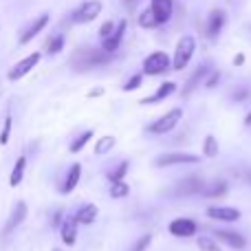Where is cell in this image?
<instances>
[{"label":"cell","instance_id":"1","mask_svg":"<svg viewBox=\"0 0 251 251\" xmlns=\"http://www.w3.org/2000/svg\"><path fill=\"white\" fill-rule=\"evenodd\" d=\"M113 62V55L101 49H82L73 55V66L75 71H91V69H100Z\"/></svg>","mask_w":251,"mask_h":251},{"label":"cell","instance_id":"2","mask_svg":"<svg viewBox=\"0 0 251 251\" xmlns=\"http://www.w3.org/2000/svg\"><path fill=\"white\" fill-rule=\"evenodd\" d=\"M181 122H183V108L176 106V108H170L168 113H163L161 117H156L152 124H148L146 134H150V137H165V134L172 132Z\"/></svg>","mask_w":251,"mask_h":251},{"label":"cell","instance_id":"3","mask_svg":"<svg viewBox=\"0 0 251 251\" xmlns=\"http://www.w3.org/2000/svg\"><path fill=\"white\" fill-rule=\"evenodd\" d=\"M168 71H172V57L165 51L148 53L141 62V73L148 75V77H159V75H165Z\"/></svg>","mask_w":251,"mask_h":251},{"label":"cell","instance_id":"4","mask_svg":"<svg viewBox=\"0 0 251 251\" xmlns=\"http://www.w3.org/2000/svg\"><path fill=\"white\" fill-rule=\"evenodd\" d=\"M201 163L199 154L192 152H181V150H172V152H161L159 156H154L152 165L156 170H165V168H176V165H196Z\"/></svg>","mask_w":251,"mask_h":251},{"label":"cell","instance_id":"5","mask_svg":"<svg viewBox=\"0 0 251 251\" xmlns=\"http://www.w3.org/2000/svg\"><path fill=\"white\" fill-rule=\"evenodd\" d=\"M205 185H207V181H205L203 176H199V174H190V176L181 178L178 183H174L165 194L174 196V199H181V196H201L203 190H205Z\"/></svg>","mask_w":251,"mask_h":251},{"label":"cell","instance_id":"6","mask_svg":"<svg viewBox=\"0 0 251 251\" xmlns=\"http://www.w3.org/2000/svg\"><path fill=\"white\" fill-rule=\"evenodd\" d=\"M194 53H196V38L194 35H183V38H178L176 47H174V55H172V71L187 69V64L192 62Z\"/></svg>","mask_w":251,"mask_h":251},{"label":"cell","instance_id":"7","mask_svg":"<svg viewBox=\"0 0 251 251\" xmlns=\"http://www.w3.org/2000/svg\"><path fill=\"white\" fill-rule=\"evenodd\" d=\"M168 234L172 238L178 240H187V238H196L199 236V223L194 218H187V216H178L172 218L168 223Z\"/></svg>","mask_w":251,"mask_h":251},{"label":"cell","instance_id":"8","mask_svg":"<svg viewBox=\"0 0 251 251\" xmlns=\"http://www.w3.org/2000/svg\"><path fill=\"white\" fill-rule=\"evenodd\" d=\"M205 216L214 223L231 225V223L243 221V209L234 207V205H209V207L205 209Z\"/></svg>","mask_w":251,"mask_h":251},{"label":"cell","instance_id":"9","mask_svg":"<svg viewBox=\"0 0 251 251\" xmlns=\"http://www.w3.org/2000/svg\"><path fill=\"white\" fill-rule=\"evenodd\" d=\"M104 11V2L101 0H84L77 9L73 11V22L75 25H88L95 22Z\"/></svg>","mask_w":251,"mask_h":251},{"label":"cell","instance_id":"10","mask_svg":"<svg viewBox=\"0 0 251 251\" xmlns=\"http://www.w3.org/2000/svg\"><path fill=\"white\" fill-rule=\"evenodd\" d=\"M40 60H42V53H40V51L29 53V55H26V57H22V60H18L16 64H13L11 69H9L7 79H9V82H18V79L26 77V75H29L31 71H33L35 66L40 64Z\"/></svg>","mask_w":251,"mask_h":251},{"label":"cell","instance_id":"11","mask_svg":"<svg viewBox=\"0 0 251 251\" xmlns=\"http://www.w3.org/2000/svg\"><path fill=\"white\" fill-rule=\"evenodd\" d=\"M214 240L221 245H225V247L234 249V251H245L247 249V238H245V234H240V231L236 229H227V227H218V229L212 231Z\"/></svg>","mask_w":251,"mask_h":251},{"label":"cell","instance_id":"12","mask_svg":"<svg viewBox=\"0 0 251 251\" xmlns=\"http://www.w3.org/2000/svg\"><path fill=\"white\" fill-rule=\"evenodd\" d=\"M49 22H51V16H49V13H40V16L35 18V20L31 22V25L26 26V29L20 33V38H18V42H20L22 47H25V44H29L31 40H33V38H38V35L42 33L44 29H47V26H49Z\"/></svg>","mask_w":251,"mask_h":251},{"label":"cell","instance_id":"13","mask_svg":"<svg viewBox=\"0 0 251 251\" xmlns=\"http://www.w3.org/2000/svg\"><path fill=\"white\" fill-rule=\"evenodd\" d=\"M126 29H128V20H119L113 33H110L106 40H101V51H106V53H110V55H115V53L119 51V47H122V42H124Z\"/></svg>","mask_w":251,"mask_h":251},{"label":"cell","instance_id":"14","mask_svg":"<svg viewBox=\"0 0 251 251\" xmlns=\"http://www.w3.org/2000/svg\"><path fill=\"white\" fill-rule=\"evenodd\" d=\"M150 11L156 18V25H168L174 16V0H150Z\"/></svg>","mask_w":251,"mask_h":251},{"label":"cell","instance_id":"15","mask_svg":"<svg viewBox=\"0 0 251 251\" xmlns=\"http://www.w3.org/2000/svg\"><path fill=\"white\" fill-rule=\"evenodd\" d=\"M174 93H176V82H163L159 88H156L152 95L143 97V100H139V104L141 106H154V104H161V101H165L168 97H172Z\"/></svg>","mask_w":251,"mask_h":251},{"label":"cell","instance_id":"16","mask_svg":"<svg viewBox=\"0 0 251 251\" xmlns=\"http://www.w3.org/2000/svg\"><path fill=\"white\" fill-rule=\"evenodd\" d=\"M77 229H79V225H77L73 214L64 216V221H62V225L57 231H60V238L66 247H75V243H77Z\"/></svg>","mask_w":251,"mask_h":251},{"label":"cell","instance_id":"17","mask_svg":"<svg viewBox=\"0 0 251 251\" xmlns=\"http://www.w3.org/2000/svg\"><path fill=\"white\" fill-rule=\"evenodd\" d=\"M209 71H212V66H209V64H201L199 69H196L194 73L187 77L185 86H183V91H181V97H190L196 88H201V84L205 82V77L209 75Z\"/></svg>","mask_w":251,"mask_h":251},{"label":"cell","instance_id":"18","mask_svg":"<svg viewBox=\"0 0 251 251\" xmlns=\"http://www.w3.org/2000/svg\"><path fill=\"white\" fill-rule=\"evenodd\" d=\"M225 22H227V16L223 9H212L207 16V26H205V31H207V38H218V35L223 33V29H225Z\"/></svg>","mask_w":251,"mask_h":251},{"label":"cell","instance_id":"19","mask_svg":"<svg viewBox=\"0 0 251 251\" xmlns=\"http://www.w3.org/2000/svg\"><path fill=\"white\" fill-rule=\"evenodd\" d=\"M26 216H29V207H26V203L25 201H18V203L13 205V209H11V216H9L7 225H4V236L11 234L13 229H18V227L25 223Z\"/></svg>","mask_w":251,"mask_h":251},{"label":"cell","instance_id":"20","mask_svg":"<svg viewBox=\"0 0 251 251\" xmlns=\"http://www.w3.org/2000/svg\"><path fill=\"white\" fill-rule=\"evenodd\" d=\"M79 181H82V163H71V168L66 170L64 181L60 185V194H71L79 185Z\"/></svg>","mask_w":251,"mask_h":251},{"label":"cell","instance_id":"21","mask_svg":"<svg viewBox=\"0 0 251 251\" xmlns=\"http://www.w3.org/2000/svg\"><path fill=\"white\" fill-rule=\"evenodd\" d=\"M229 194V183L225 181V178H216V181H209L207 185H205V190H203V199H212V201H216V199H225V196Z\"/></svg>","mask_w":251,"mask_h":251},{"label":"cell","instance_id":"22","mask_svg":"<svg viewBox=\"0 0 251 251\" xmlns=\"http://www.w3.org/2000/svg\"><path fill=\"white\" fill-rule=\"evenodd\" d=\"M73 216L77 221V225H93L97 221V216H100V207L95 203H84V205H79Z\"/></svg>","mask_w":251,"mask_h":251},{"label":"cell","instance_id":"23","mask_svg":"<svg viewBox=\"0 0 251 251\" xmlns=\"http://www.w3.org/2000/svg\"><path fill=\"white\" fill-rule=\"evenodd\" d=\"M25 170H26V154H20L16 159V165H13L11 174H9V185L11 187H18L25 178Z\"/></svg>","mask_w":251,"mask_h":251},{"label":"cell","instance_id":"24","mask_svg":"<svg viewBox=\"0 0 251 251\" xmlns=\"http://www.w3.org/2000/svg\"><path fill=\"white\" fill-rule=\"evenodd\" d=\"M93 137H95V130H84V132H79L77 137L69 143V152H71V154H79V152H82L84 148L91 143Z\"/></svg>","mask_w":251,"mask_h":251},{"label":"cell","instance_id":"25","mask_svg":"<svg viewBox=\"0 0 251 251\" xmlns=\"http://www.w3.org/2000/svg\"><path fill=\"white\" fill-rule=\"evenodd\" d=\"M128 172H130V159H124V161H119L115 168H110L108 172H106V178H108V183L126 181V174Z\"/></svg>","mask_w":251,"mask_h":251},{"label":"cell","instance_id":"26","mask_svg":"<svg viewBox=\"0 0 251 251\" xmlns=\"http://www.w3.org/2000/svg\"><path fill=\"white\" fill-rule=\"evenodd\" d=\"M117 146V139L113 137V134H104V137H100L97 139V143H95V148H93V152H95V156H104V154H108L113 148Z\"/></svg>","mask_w":251,"mask_h":251},{"label":"cell","instance_id":"27","mask_svg":"<svg viewBox=\"0 0 251 251\" xmlns=\"http://www.w3.org/2000/svg\"><path fill=\"white\" fill-rule=\"evenodd\" d=\"M218 154H221V143L214 134H207L203 139V156L205 159H216Z\"/></svg>","mask_w":251,"mask_h":251},{"label":"cell","instance_id":"28","mask_svg":"<svg viewBox=\"0 0 251 251\" xmlns=\"http://www.w3.org/2000/svg\"><path fill=\"white\" fill-rule=\"evenodd\" d=\"M108 194L113 201H122L126 196H130V185L126 181H115V183H110Z\"/></svg>","mask_w":251,"mask_h":251},{"label":"cell","instance_id":"29","mask_svg":"<svg viewBox=\"0 0 251 251\" xmlns=\"http://www.w3.org/2000/svg\"><path fill=\"white\" fill-rule=\"evenodd\" d=\"M64 44H66L64 33H55L53 38H49V42H47V53H49V55H57V53L64 51Z\"/></svg>","mask_w":251,"mask_h":251},{"label":"cell","instance_id":"30","mask_svg":"<svg viewBox=\"0 0 251 251\" xmlns=\"http://www.w3.org/2000/svg\"><path fill=\"white\" fill-rule=\"evenodd\" d=\"M196 247L199 251H223L221 243H216L214 236H196Z\"/></svg>","mask_w":251,"mask_h":251},{"label":"cell","instance_id":"31","mask_svg":"<svg viewBox=\"0 0 251 251\" xmlns=\"http://www.w3.org/2000/svg\"><path fill=\"white\" fill-rule=\"evenodd\" d=\"M143 77H146V75H143V73H134V75H130V77L126 79V84L122 86V91H124V93L139 91V88L143 86Z\"/></svg>","mask_w":251,"mask_h":251},{"label":"cell","instance_id":"32","mask_svg":"<svg viewBox=\"0 0 251 251\" xmlns=\"http://www.w3.org/2000/svg\"><path fill=\"white\" fill-rule=\"evenodd\" d=\"M137 22H139V26H141V29H156V26H159V25H156V18L152 16L150 7L143 9V11L139 13V20Z\"/></svg>","mask_w":251,"mask_h":251},{"label":"cell","instance_id":"33","mask_svg":"<svg viewBox=\"0 0 251 251\" xmlns=\"http://www.w3.org/2000/svg\"><path fill=\"white\" fill-rule=\"evenodd\" d=\"M152 243H154V236L148 231V234L139 236V238L134 240V245H132V249H130V251H148L152 247Z\"/></svg>","mask_w":251,"mask_h":251},{"label":"cell","instance_id":"34","mask_svg":"<svg viewBox=\"0 0 251 251\" xmlns=\"http://www.w3.org/2000/svg\"><path fill=\"white\" fill-rule=\"evenodd\" d=\"M11 130H13V119L11 115H7L2 122V128H0V146H7L9 137H11Z\"/></svg>","mask_w":251,"mask_h":251},{"label":"cell","instance_id":"35","mask_svg":"<svg viewBox=\"0 0 251 251\" xmlns=\"http://www.w3.org/2000/svg\"><path fill=\"white\" fill-rule=\"evenodd\" d=\"M64 216H66V212H64V207H55L51 212V218H49V225H51V229H60V225H62V221H64Z\"/></svg>","mask_w":251,"mask_h":251},{"label":"cell","instance_id":"36","mask_svg":"<svg viewBox=\"0 0 251 251\" xmlns=\"http://www.w3.org/2000/svg\"><path fill=\"white\" fill-rule=\"evenodd\" d=\"M221 79H223L221 71H209V75H207V77H205L203 86L207 88V91H212V88H216L218 84H221Z\"/></svg>","mask_w":251,"mask_h":251},{"label":"cell","instance_id":"37","mask_svg":"<svg viewBox=\"0 0 251 251\" xmlns=\"http://www.w3.org/2000/svg\"><path fill=\"white\" fill-rule=\"evenodd\" d=\"M115 26H117V22H113V20H106L104 25L100 26V40H106V38H108V35L115 31Z\"/></svg>","mask_w":251,"mask_h":251},{"label":"cell","instance_id":"38","mask_svg":"<svg viewBox=\"0 0 251 251\" xmlns=\"http://www.w3.org/2000/svg\"><path fill=\"white\" fill-rule=\"evenodd\" d=\"M249 95H251V91H249V88H238V91H234V93H231V101H236V104H240V101H245Z\"/></svg>","mask_w":251,"mask_h":251},{"label":"cell","instance_id":"39","mask_svg":"<svg viewBox=\"0 0 251 251\" xmlns=\"http://www.w3.org/2000/svg\"><path fill=\"white\" fill-rule=\"evenodd\" d=\"M104 86H97V88H93V91H88V95L86 97H91V100H95V97H101L104 95Z\"/></svg>","mask_w":251,"mask_h":251},{"label":"cell","instance_id":"40","mask_svg":"<svg viewBox=\"0 0 251 251\" xmlns=\"http://www.w3.org/2000/svg\"><path fill=\"white\" fill-rule=\"evenodd\" d=\"M245 64V53H236L234 55V66H243Z\"/></svg>","mask_w":251,"mask_h":251},{"label":"cell","instance_id":"41","mask_svg":"<svg viewBox=\"0 0 251 251\" xmlns=\"http://www.w3.org/2000/svg\"><path fill=\"white\" fill-rule=\"evenodd\" d=\"M139 2V0H124V4H126V7H134V4H137Z\"/></svg>","mask_w":251,"mask_h":251},{"label":"cell","instance_id":"42","mask_svg":"<svg viewBox=\"0 0 251 251\" xmlns=\"http://www.w3.org/2000/svg\"><path fill=\"white\" fill-rule=\"evenodd\" d=\"M245 126H247V128H251V113L247 115V117H245Z\"/></svg>","mask_w":251,"mask_h":251},{"label":"cell","instance_id":"43","mask_svg":"<svg viewBox=\"0 0 251 251\" xmlns=\"http://www.w3.org/2000/svg\"><path fill=\"white\" fill-rule=\"evenodd\" d=\"M51 251H62V249H57V247H55V249H51Z\"/></svg>","mask_w":251,"mask_h":251},{"label":"cell","instance_id":"44","mask_svg":"<svg viewBox=\"0 0 251 251\" xmlns=\"http://www.w3.org/2000/svg\"><path fill=\"white\" fill-rule=\"evenodd\" d=\"M247 181H249V185H251V176H249V178H247Z\"/></svg>","mask_w":251,"mask_h":251}]
</instances>
